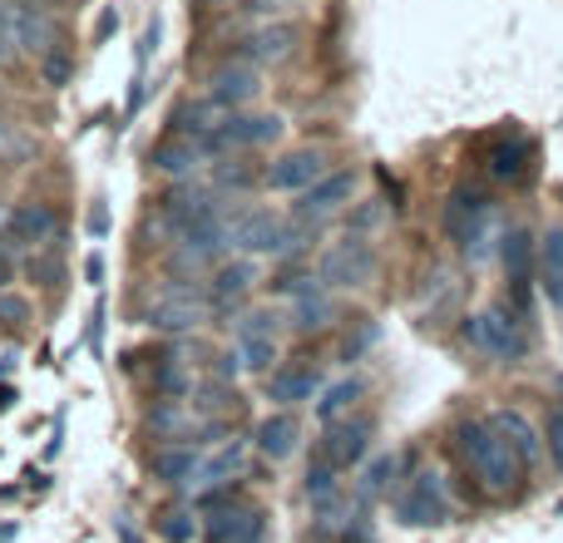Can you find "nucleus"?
<instances>
[{
	"instance_id": "28",
	"label": "nucleus",
	"mask_w": 563,
	"mask_h": 543,
	"mask_svg": "<svg viewBox=\"0 0 563 543\" xmlns=\"http://www.w3.org/2000/svg\"><path fill=\"white\" fill-rule=\"evenodd\" d=\"M148 430H154L158 440H178V435H194L198 430V415L184 406V400H164V406L148 415Z\"/></svg>"
},
{
	"instance_id": "14",
	"label": "nucleus",
	"mask_w": 563,
	"mask_h": 543,
	"mask_svg": "<svg viewBox=\"0 0 563 543\" xmlns=\"http://www.w3.org/2000/svg\"><path fill=\"white\" fill-rule=\"evenodd\" d=\"M277 134H282L277 114H228L218 124V134L208 138V148H257V144H273Z\"/></svg>"
},
{
	"instance_id": "23",
	"label": "nucleus",
	"mask_w": 563,
	"mask_h": 543,
	"mask_svg": "<svg viewBox=\"0 0 563 543\" xmlns=\"http://www.w3.org/2000/svg\"><path fill=\"white\" fill-rule=\"evenodd\" d=\"M203 154H208V144H198V138H164V144L154 148V168L158 174H194L198 164H203Z\"/></svg>"
},
{
	"instance_id": "15",
	"label": "nucleus",
	"mask_w": 563,
	"mask_h": 543,
	"mask_svg": "<svg viewBox=\"0 0 563 543\" xmlns=\"http://www.w3.org/2000/svg\"><path fill=\"white\" fill-rule=\"evenodd\" d=\"M257 95H263V79H257V69L243 65V59H233V65L213 69V79H208V99H218L228 114H238L243 104H253Z\"/></svg>"
},
{
	"instance_id": "11",
	"label": "nucleus",
	"mask_w": 563,
	"mask_h": 543,
	"mask_svg": "<svg viewBox=\"0 0 563 543\" xmlns=\"http://www.w3.org/2000/svg\"><path fill=\"white\" fill-rule=\"evenodd\" d=\"M238 356L247 370H273L277 361V311H247L238 321Z\"/></svg>"
},
{
	"instance_id": "7",
	"label": "nucleus",
	"mask_w": 563,
	"mask_h": 543,
	"mask_svg": "<svg viewBox=\"0 0 563 543\" xmlns=\"http://www.w3.org/2000/svg\"><path fill=\"white\" fill-rule=\"evenodd\" d=\"M228 243L253 253V257H277V253H291V247H297V233H291L277 213L253 208V213H243L233 228H228Z\"/></svg>"
},
{
	"instance_id": "48",
	"label": "nucleus",
	"mask_w": 563,
	"mask_h": 543,
	"mask_svg": "<svg viewBox=\"0 0 563 543\" xmlns=\"http://www.w3.org/2000/svg\"><path fill=\"white\" fill-rule=\"evenodd\" d=\"M253 543H267V534H263V539H253Z\"/></svg>"
},
{
	"instance_id": "33",
	"label": "nucleus",
	"mask_w": 563,
	"mask_h": 543,
	"mask_svg": "<svg viewBox=\"0 0 563 543\" xmlns=\"http://www.w3.org/2000/svg\"><path fill=\"white\" fill-rule=\"evenodd\" d=\"M336 475L341 469L336 465H327V459H311V469H307V495L317 499V505H327V499H336Z\"/></svg>"
},
{
	"instance_id": "13",
	"label": "nucleus",
	"mask_w": 563,
	"mask_h": 543,
	"mask_svg": "<svg viewBox=\"0 0 563 543\" xmlns=\"http://www.w3.org/2000/svg\"><path fill=\"white\" fill-rule=\"evenodd\" d=\"M351 193H356V178L351 174H327V178H317L311 188H301L291 218H297V223H317V218L336 213L341 203H351Z\"/></svg>"
},
{
	"instance_id": "49",
	"label": "nucleus",
	"mask_w": 563,
	"mask_h": 543,
	"mask_svg": "<svg viewBox=\"0 0 563 543\" xmlns=\"http://www.w3.org/2000/svg\"><path fill=\"white\" fill-rule=\"evenodd\" d=\"M351 543H366V539H351Z\"/></svg>"
},
{
	"instance_id": "12",
	"label": "nucleus",
	"mask_w": 563,
	"mask_h": 543,
	"mask_svg": "<svg viewBox=\"0 0 563 543\" xmlns=\"http://www.w3.org/2000/svg\"><path fill=\"white\" fill-rule=\"evenodd\" d=\"M317 178H327V154L321 148H291L267 168V188H277V193H301Z\"/></svg>"
},
{
	"instance_id": "45",
	"label": "nucleus",
	"mask_w": 563,
	"mask_h": 543,
	"mask_svg": "<svg viewBox=\"0 0 563 543\" xmlns=\"http://www.w3.org/2000/svg\"><path fill=\"white\" fill-rule=\"evenodd\" d=\"M15 406V386H0V410Z\"/></svg>"
},
{
	"instance_id": "22",
	"label": "nucleus",
	"mask_w": 563,
	"mask_h": 543,
	"mask_svg": "<svg viewBox=\"0 0 563 543\" xmlns=\"http://www.w3.org/2000/svg\"><path fill=\"white\" fill-rule=\"evenodd\" d=\"M321 390V376L311 366H282L273 370V380H267V396L277 400V406H297V400H311Z\"/></svg>"
},
{
	"instance_id": "3",
	"label": "nucleus",
	"mask_w": 563,
	"mask_h": 543,
	"mask_svg": "<svg viewBox=\"0 0 563 543\" xmlns=\"http://www.w3.org/2000/svg\"><path fill=\"white\" fill-rule=\"evenodd\" d=\"M465 331H470V341H475V351H485L489 361H519V356L529 351L525 326H519L515 311H505V307H485V311H475Z\"/></svg>"
},
{
	"instance_id": "41",
	"label": "nucleus",
	"mask_w": 563,
	"mask_h": 543,
	"mask_svg": "<svg viewBox=\"0 0 563 543\" xmlns=\"http://www.w3.org/2000/svg\"><path fill=\"white\" fill-rule=\"evenodd\" d=\"M238 370H243V356H238V351H233V356H223V361H218V376H238Z\"/></svg>"
},
{
	"instance_id": "36",
	"label": "nucleus",
	"mask_w": 563,
	"mask_h": 543,
	"mask_svg": "<svg viewBox=\"0 0 563 543\" xmlns=\"http://www.w3.org/2000/svg\"><path fill=\"white\" fill-rule=\"evenodd\" d=\"M544 450L554 455V465L563 469V406L549 410V420H544Z\"/></svg>"
},
{
	"instance_id": "17",
	"label": "nucleus",
	"mask_w": 563,
	"mask_h": 543,
	"mask_svg": "<svg viewBox=\"0 0 563 543\" xmlns=\"http://www.w3.org/2000/svg\"><path fill=\"white\" fill-rule=\"evenodd\" d=\"M291 45H297V25H267V30H253L247 40H238L233 59H243V65H282V59L291 55Z\"/></svg>"
},
{
	"instance_id": "19",
	"label": "nucleus",
	"mask_w": 563,
	"mask_h": 543,
	"mask_svg": "<svg viewBox=\"0 0 563 543\" xmlns=\"http://www.w3.org/2000/svg\"><path fill=\"white\" fill-rule=\"evenodd\" d=\"M5 233L15 237L20 247H40V243H49V237L59 233V218H55V208L49 203H15L10 208V218H5Z\"/></svg>"
},
{
	"instance_id": "37",
	"label": "nucleus",
	"mask_w": 563,
	"mask_h": 543,
	"mask_svg": "<svg viewBox=\"0 0 563 543\" xmlns=\"http://www.w3.org/2000/svg\"><path fill=\"white\" fill-rule=\"evenodd\" d=\"M40 75H45L49 85H65V79L75 75V59H69L65 49H55V55H45V59H40Z\"/></svg>"
},
{
	"instance_id": "40",
	"label": "nucleus",
	"mask_w": 563,
	"mask_h": 543,
	"mask_svg": "<svg viewBox=\"0 0 563 543\" xmlns=\"http://www.w3.org/2000/svg\"><path fill=\"white\" fill-rule=\"evenodd\" d=\"M15 49H20V45H15V35H10V30L0 25V65H10V55H15Z\"/></svg>"
},
{
	"instance_id": "30",
	"label": "nucleus",
	"mask_w": 563,
	"mask_h": 543,
	"mask_svg": "<svg viewBox=\"0 0 563 543\" xmlns=\"http://www.w3.org/2000/svg\"><path fill=\"white\" fill-rule=\"evenodd\" d=\"M247 287H253V263L223 267V272L213 277V307H218V311H233V301H243Z\"/></svg>"
},
{
	"instance_id": "10",
	"label": "nucleus",
	"mask_w": 563,
	"mask_h": 543,
	"mask_svg": "<svg viewBox=\"0 0 563 543\" xmlns=\"http://www.w3.org/2000/svg\"><path fill=\"white\" fill-rule=\"evenodd\" d=\"M371 435H376V425H371L366 415H356V420L341 415L336 425H327V435H321V450H317V455L327 459V465H336V469H351V465H361V459H366Z\"/></svg>"
},
{
	"instance_id": "29",
	"label": "nucleus",
	"mask_w": 563,
	"mask_h": 543,
	"mask_svg": "<svg viewBox=\"0 0 563 543\" xmlns=\"http://www.w3.org/2000/svg\"><path fill=\"white\" fill-rule=\"evenodd\" d=\"M361 390H366V386H361L356 376H346V380H336V386H327V390H321V400H317V420H321V425H336V420L361 400Z\"/></svg>"
},
{
	"instance_id": "38",
	"label": "nucleus",
	"mask_w": 563,
	"mask_h": 543,
	"mask_svg": "<svg viewBox=\"0 0 563 543\" xmlns=\"http://www.w3.org/2000/svg\"><path fill=\"white\" fill-rule=\"evenodd\" d=\"M30 317V307L20 297H10V291H0V321H5V326H20V321Z\"/></svg>"
},
{
	"instance_id": "25",
	"label": "nucleus",
	"mask_w": 563,
	"mask_h": 543,
	"mask_svg": "<svg viewBox=\"0 0 563 543\" xmlns=\"http://www.w3.org/2000/svg\"><path fill=\"white\" fill-rule=\"evenodd\" d=\"M213 213H218V203L208 193H174L164 203V218H168V228H174L178 237H184L188 228H198L203 218H213Z\"/></svg>"
},
{
	"instance_id": "8",
	"label": "nucleus",
	"mask_w": 563,
	"mask_h": 543,
	"mask_svg": "<svg viewBox=\"0 0 563 543\" xmlns=\"http://www.w3.org/2000/svg\"><path fill=\"white\" fill-rule=\"evenodd\" d=\"M485 218H489L485 188H479V184L450 188V203H445V233H450V243H460L465 253H475L479 233H485Z\"/></svg>"
},
{
	"instance_id": "46",
	"label": "nucleus",
	"mask_w": 563,
	"mask_h": 543,
	"mask_svg": "<svg viewBox=\"0 0 563 543\" xmlns=\"http://www.w3.org/2000/svg\"><path fill=\"white\" fill-rule=\"evenodd\" d=\"M25 5H45V10H55V5H65V0H25Z\"/></svg>"
},
{
	"instance_id": "34",
	"label": "nucleus",
	"mask_w": 563,
	"mask_h": 543,
	"mask_svg": "<svg viewBox=\"0 0 563 543\" xmlns=\"http://www.w3.org/2000/svg\"><path fill=\"white\" fill-rule=\"evenodd\" d=\"M158 534L168 543H188L198 534V519L188 514V509H164V519H158Z\"/></svg>"
},
{
	"instance_id": "27",
	"label": "nucleus",
	"mask_w": 563,
	"mask_h": 543,
	"mask_svg": "<svg viewBox=\"0 0 563 543\" xmlns=\"http://www.w3.org/2000/svg\"><path fill=\"white\" fill-rule=\"evenodd\" d=\"M198 450L194 445H164L154 450V479H164V485H188L198 469Z\"/></svg>"
},
{
	"instance_id": "21",
	"label": "nucleus",
	"mask_w": 563,
	"mask_h": 543,
	"mask_svg": "<svg viewBox=\"0 0 563 543\" xmlns=\"http://www.w3.org/2000/svg\"><path fill=\"white\" fill-rule=\"evenodd\" d=\"M489 178L495 184H525L529 178V138L509 134L489 148Z\"/></svg>"
},
{
	"instance_id": "35",
	"label": "nucleus",
	"mask_w": 563,
	"mask_h": 543,
	"mask_svg": "<svg viewBox=\"0 0 563 543\" xmlns=\"http://www.w3.org/2000/svg\"><path fill=\"white\" fill-rule=\"evenodd\" d=\"M390 475H396V455H380L376 459V465H371L366 469V479H361V495H386V489H390Z\"/></svg>"
},
{
	"instance_id": "16",
	"label": "nucleus",
	"mask_w": 563,
	"mask_h": 543,
	"mask_svg": "<svg viewBox=\"0 0 563 543\" xmlns=\"http://www.w3.org/2000/svg\"><path fill=\"white\" fill-rule=\"evenodd\" d=\"M277 287L291 291V326H297V331H317V326H327V321H331V297H327V287H321V281L287 277V281H277Z\"/></svg>"
},
{
	"instance_id": "5",
	"label": "nucleus",
	"mask_w": 563,
	"mask_h": 543,
	"mask_svg": "<svg viewBox=\"0 0 563 543\" xmlns=\"http://www.w3.org/2000/svg\"><path fill=\"white\" fill-rule=\"evenodd\" d=\"M208 514H203V539L208 543H253L267 534V514L253 505H228L223 489L203 499Z\"/></svg>"
},
{
	"instance_id": "42",
	"label": "nucleus",
	"mask_w": 563,
	"mask_h": 543,
	"mask_svg": "<svg viewBox=\"0 0 563 543\" xmlns=\"http://www.w3.org/2000/svg\"><path fill=\"white\" fill-rule=\"evenodd\" d=\"M376 223H380V208H376V203L361 208V213H356V228H376Z\"/></svg>"
},
{
	"instance_id": "4",
	"label": "nucleus",
	"mask_w": 563,
	"mask_h": 543,
	"mask_svg": "<svg viewBox=\"0 0 563 543\" xmlns=\"http://www.w3.org/2000/svg\"><path fill=\"white\" fill-rule=\"evenodd\" d=\"M0 25H5L10 35H15V45L30 49L35 59H45L59 49V20H55V10H45V5L5 0V5H0Z\"/></svg>"
},
{
	"instance_id": "9",
	"label": "nucleus",
	"mask_w": 563,
	"mask_h": 543,
	"mask_svg": "<svg viewBox=\"0 0 563 543\" xmlns=\"http://www.w3.org/2000/svg\"><path fill=\"white\" fill-rule=\"evenodd\" d=\"M371 272H376V253H371V243L356 233L331 243L327 257H321V281H327V287H366Z\"/></svg>"
},
{
	"instance_id": "2",
	"label": "nucleus",
	"mask_w": 563,
	"mask_h": 543,
	"mask_svg": "<svg viewBox=\"0 0 563 543\" xmlns=\"http://www.w3.org/2000/svg\"><path fill=\"white\" fill-rule=\"evenodd\" d=\"M208 301L198 297L194 287H164L144 301V326L164 331V336H184V331H198L208 321Z\"/></svg>"
},
{
	"instance_id": "44",
	"label": "nucleus",
	"mask_w": 563,
	"mask_h": 543,
	"mask_svg": "<svg viewBox=\"0 0 563 543\" xmlns=\"http://www.w3.org/2000/svg\"><path fill=\"white\" fill-rule=\"evenodd\" d=\"M114 529H119V539H124V543H144V539H139V534H134V529H129V519H119V524H114Z\"/></svg>"
},
{
	"instance_id": "6",
	"label": "nucleus",
	"mask_w": 563,
	"mask_h": 543,
	"mask_svg": "<svg viewBox=\"0 0 563 543\" xmlns=\"http://www.w3.org/2000/svg\"><path fill=\"white\" fill-rule=\"evenodd\" d=\"M396 519L410 529H435L450 519V495H445V479L440 469H420L416 479L406 485V495L396 499Z\"/></svg>"
},
{
	"instance_id": "20",
	"label": "nucleus",
	"mask_w": 563,
	"mask_h": 543,
	"mask_svg": "<svg viewBox=\"0 0 563 543\" xmlns=\"http://www.w3.org/2000/svg\"><path fill=\"white\" fill-rule=\"evenodd\" d=\"M489 425L505 435V445L519 455V465H529V469L539 465V455H544V440H539V430L529 425L519 410H495V415H489Z\"/></svg>"
},
{
	"instance_id": "26",
	"label": "nucleus",
	"mask_w": 563,
	"mask_h": 543,
	"mask_svg": "<svg viewBox=\"0 0 563 543\" xmlns=\"http://www.w3.org/2000/svg\"><path fill=\"white\" fill-rule=\"evenodd\" d=\"M539 272H544V291L549 301L563 311V223L549 228L544 243H539Z\"/></svg>"
},
{
	"instance_id": "1",
	"label": "nucleus",
	"mask_w": 563,
	"mask_h": 543,
	"mask_svg": "<svg viewBox=\"0 0 563 543\" xmlns=\"http://www.w3.org/2000/svg\"><path fill=\"white\" fill-rule=\"evenodd\" d=\"M455 455L485 495L509 499L519 489V469L525 465H519V455L505 445V435H499L489 420H460L455 425Z\"/></svg>"
},
{
	"instance_id": "31",
	"label": "nucleus",
	"mask_w": 563,
	"mask_h": 543,
	"mask_svg": "<svg viewBox=\"0 0 563 543\" xmlns=\"http://www.w3.org/2000/svg\"><path fill=\"white\" fill-rule=\"evenodd\" d=\"M154 390H158V400H184V396H194V370H188L178 356H164V361L154 366Z\"/></svg>"
},
{
	"instance_id": "39",
	"label": "nucleus",
	"mask_w": 563,
	"mask_h": 543,
	"mask_svg": "<svg viewBox=\"0 0 563 543\" xmlns=\"http://www.w3.org/2000/svg\"><path fill=\"white\" fill-rule=\"evenodd\" d=\"M85 277L95 281V287L104 281V257H99V253H89V257H85Z\"/></svg>"
},
{
	"instance_id": "18",
	"label": "nucleus",
	"mask_w": 563,
	"mask_h": 543,
	"mask_svg": "<svg viewBox=\"0 0 563 543\" xmlns=\"http://www.w3.org/2000/svg\"><path fill=\"white\" fill-rule=\"evenodd\" d=\"M243 469H247V445H243V440H228V445H218L208 459H198V469H194V479H188V485L208 495V489L233 485Z\"/></svg>"
},
{
	"instance_id": "32",
	"label": "nucleus",
	"mask_w": 563,
	"mask_h": 543,
	"mask_svg": "<svg viewBox=\"0 0 563 543\" xmlns=\"http://www.w3.org/2000/svg\"><path fill=\"white\" fill-rule=\"evenodd\" d=\"M529 228H515V233L505 237V272H509V281H515L519 291L529 287Z\"/></svg>"
},
{
	"instance_id": "47",
	"label": "nucleus",
	"mask_w": 563,
	"mask_h": 543,
	"mask_svg": "<svg viewBox=\"0 0 563 543\" xmlns=\"http://www.w3.org/2000/svg\"><path fill=\"white\" fill-rule=\"evenodd\" d=\"M5 539H15V524H0V543Z\"/></svg>"
},
{
	"instance_id": "24",
	"label": "nucleus",
	"mask_w": 563,
	"mask_h": 543,
	"mask_svg": "<svg viewBox=\"0 0 563 543\" xmlns=\"http://www.w3.org/2000/svg\"><path fill=\"white\" fill-rule=\"evenodd\" d=\"M297 415H287V410H277V415H267L263 425H257V450H263L267 459H287L291 450H297Z\"/></svg>"
},
{
	"instance_id": "43",
	"label": "nucleus",
	"mask_w": 563,
	"mask_h": 543,
	"mask_svg": "<svg viewBox=\"0 0 563 543\" xmlns=\"http://www.w3.org/2000/svg\"><path fill=\"white\" fill-rule=\"evenodd\" d=\"M0 154H20V138H10L5 124H0Z\"/></svg>"
}]
</instances>
